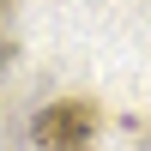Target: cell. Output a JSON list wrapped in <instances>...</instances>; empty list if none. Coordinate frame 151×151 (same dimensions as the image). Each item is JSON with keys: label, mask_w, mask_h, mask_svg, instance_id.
I'll return each instance as SVG.
<instances>
[{"label": "cell", "mask_w": 151, "mask_h": 151, "mask_svg": "<svg viewBox=\"0 0 151 151\" xmlns=\"http://www.w3.org/2000/svg\"><path fill=\"white\" fill-rule=\"evenodd\" d=\"M30 133H36L42 151H91L97 145V109L79 103V97H60V103H48L36 115Z\"/></svg>", "instance_id": "6da1fadb"}, {"label": "cell", "mask_w": 151, "mask_h": 151, "mask_svg": "<svg viewBox=\"0 0 151 151\" xmlns=\"http://www.w3.org/2000/svg\"><path fill=\"white\" fill-rule=\"evenodd\" d=\"M12 55V0H0V60Z\"/></svg>", "instance_id": "7a4b0ae2"}]
</instances>
